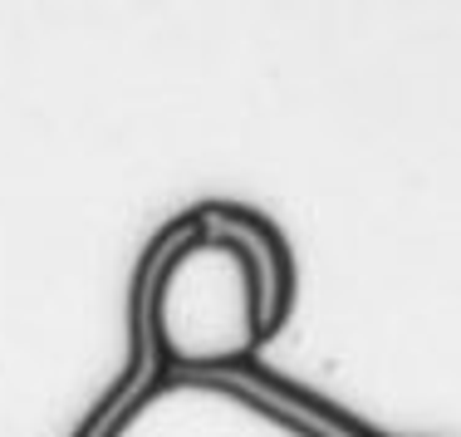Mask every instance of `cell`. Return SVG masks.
I'll return each mask as SVG.
<instances>
[{
  "label": "cell",
  "instance_id": "6da1fadb",
  "mask_svg": "<svg viewBox=\"0 0 461 437\" xmlns=\"http://www.w3.org/2000/svg\"><path fill=\"white\" fill-rule=\"evenodd\" d=\"M270 330V266L246 226L186 206L142 290L148 374H221L256 364Z\"/></svg>",
  "mask_w": 461,
  "mask_h": 437
},
{
  "label": "cell",
  "instance_id": "7a4b0ae2",
  "mask_svg": "<svg viewBox=\"0 0 461 437\" xmlns=\"http://www.w3.org/2000/svg\"><path fill=\"white\" fill-rule=\"evenodd\" d=\"M94 437H339L276 393L221 374H148Z\"/></svg>",
  "mask_w": 461,
  "mask_h": 437
}]
</instances>
